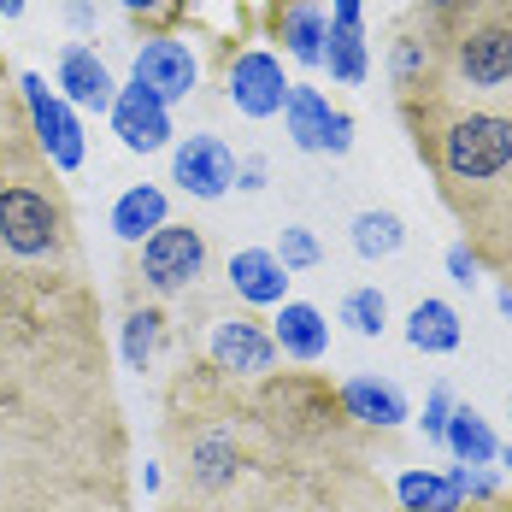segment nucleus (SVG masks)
<instances>
[{
	"label": "nucleus",
	"instance_id": "obj_39",
	"mask_svg": "<svg viewBox=\"0 0 512 512\" xmlns=\"http://www.w3.org/2000/svg\"><path fill=\"white\" fill-rule=\"evenodd\" d=\"M495 301H501V312H507V324H512V283H501V295H495Z\"/></svg>",
	"mask_w": 512,
	"mask_h": 512
},
{
	"label": "nucleus",
	"instance_id": "obj_42",
	"mask_svg": "<svg viewBox=\"0 0 512 512\" xmlns=\"http://www.w3.org/2000/svg\"><path fill=\"white\" fill-rule=\"evenodd\" d=\"M424 6H448V0H424Z\"/></svg>",
	"mask_w": 512,
	"mask_h": 512
},
{
	"label": "nucleus",
	"instance_id": "obj_9",
	"mask_svg": "<svg viewBox=\"0 0 512 512\" xmlns=\"http://www.w3.org/2000/svg\"><path fill=\"white\" fill-rule=\"evenodd\" d=\"M254 512H395V489L377 477L371 460L307 465V471H277L259 489Z\"/></svg>",
	"mask_w": 512,
	"mask_h": 512
},
{
	"label": "nucleus",
	"instance_id": "obj_32",
	"mask_svg": "<svg viewBox=\"0 0 512 512\" xmlns=\"http://www.w3.org/2000/svg\"><path fill=\"white\" fill-rule=\"evenodd\" d=\"M477 271H483V265L471 259V248H465V242H454V248H448V277H454L460 289H477Z\"/></svg>",
	"mask_w": 512,
	"mask_h": 512
},
{
	"label": "nucleus",
	"instance_id": "obj_5",
	"mask_svg": "<svg viewBox=\"0 0 512 512\" xmlns=\"http://www.w3.org/2000/svg\"><path fill=\"white\" fill-rule=\"evenodd\" d=\"M254 418L265 442L277 448L283 471H307V465H342V460H371V430H359L342 389L324 371H265L254 383Z\"/></svg>",
	"mask_w": 512,
	"mask_h": 512
},
{
	"label": "nucleus",
	"instance_id": "obj_18",
	"mask_svg": "<svg viewBox=\"0 0 512 512\" xmlns=\"http://www.w3.org/2000/svg\"><path fill=\"white\" fill-rule=\"evenodd\" d=\"M53 89L65 95V106H77V112H112V95H118L112 65H106L95 48H83V42H65V48H59Z\"/></svg>",
	"mask_w": 512,
	"mask_h": 512
},
{
	"label": "nucleus",
	"instance_id": "obj_19",
	"mask_svg": "<svg viewBox=\"0 0 512 512\" xmlns=\"http://www.w3.org/2000/svg\"><path fill=\"white\" fill-rule=\"evenodd\" d=\"M224 289L242 301V307H283L289 301V271L271 248H236L224 259Z\"/></svg>",
	"mask_w": 512,
	"mask_h": 512
},
{
	"label": "nucleus",
	"instance_id": "obj_43",
	"mask_svg": "<svg viewBox=\"0 0 512 512\" xmlns=\"http://www.w3.org/2000/svg\"><path fill=\"white\" fill-rule=\"evenodd\" d=\"M507 418H512V395H507Z\"/></svg>",
	"mask_w": 512,
	"mask_h": 512
},
{
	"label": "nucleus",
	"instance_id": "obj_14",
	"mask_svg": "<svg viewBox=\"0 0 512 512\" xmlns=\"http://www.w3.org/2000/svg\"><path fill=\"white\" fill-rule=\"evenodd\" d=\"M224 95H230V106H236L242 118H254V124L277 118V112H283V101H289L283 59H277V53H265V48L236 53V65L224 71Z\"/></svg>",
	"mask_w": 512,
	"mask_h": 512
},
{
	"label": "nucleus",
	"instance_id": "obj_40",
	"mask_svg": "<svg viewBox=\"0 0 512 512\" xmlns=\"http://www.w3.org/2000/svg\"><path fill=\"white\" fill-rule=\"evenodd\" d=\"M24 12V0H0V18H18Z\"/></svg>",
	"mask_w": 512,
	"mask_h": 512
},
{
	"label": "nucleus",
	"instance_id": "obj_4",
	"mask_svg": "<svg viewBox=\"0 0 512 512\" xmlns=\"http://www.w3.org/2000/svg\"><path fill=\"white\" fill-rule=\"evenodd\" d=\"M77 265V212L65 177L30 142V130L0 136V271Z\"/></svg>",
	"mask_w": 512,
	"mask_h": 512
},
{
	"label": "nucleus",
	"instance_id": "obj_30",
	"mask_svg": "<svg viewBox=\"0 0 512 512\" xmlns=\"http://www.w3.org/2000/svg\"><path fill=\"white\" fill-rule=\"evenodd\" d=\"M271 254L283 259V271H312V265L324 259V248H318V236H312V230L283 224V236H277V248H271Z\"/></svg>",
	"mask_w": 512,
	"mask_h": 512
},
{
	"label": "nucleus",
	"instance_id": "obj_13",
	"mask_svg": "<svg viewBox=\"0 0 512 512\" xmlns=\"http://www.w3.org/2000/svg\"><path fill=\"white\" fill-rule=\"evenodd\" d=\"M283 130H289V142H295L301 154L342 159L348 148H354V118H348L342 106H330V95H324V89H312V83H289Z\"/></svg>",
	"mask_w": 512,
	"mask_h": 512
},
{
	"label": "nucleus",
	"instance_id": "obj_33",
	"mask_svg": "<svg viewBox=\"0 0 512 512\" xmlns=\"http://www.w3.org/2000/svg\"><path fill=\"white\" fill-rule=\"evenodd\" d=\"M454 512H512V489H495V495H483V501H465Z\"/></svg>",
	"mask_w": 512,
	"mask_h": 512
},
{
	"label": "nucleus",
	"instance_id": "obj_6",
	"mask_svg": "<svg viewBox=\"0 0 512 512\" xmlns=\"http://www.w3.org/2000/svg\"><path fill=\"white\" fill-rule=\"evenodd\" d=\"M442 95L512 106V0H448L436 6Z\"/></svg>",
	"mask_w": 512,
	"mask_h": 512
},
{
	"label": "nucleus",
	"instance_id": "obj_20",
	"mask_svg": "<svg viewBox=\"0 0 512 512\" xmlns=\"http://www.w3.org/2000/svg\"><path fill=\"white\" fill-rule=\"evenodd\" d=\"M171 348V312L159 301H124V324H118V354H124V371H154L159 354Z\"/></svg>",
	"mask_w": 512,
	"mask_h": 512
},
{
	"label": "nucleus",
	"instance_id": "obj_1",
	"mask_svg": "<svg viewBox=\"0 0 512 512\" xmlns=\"http://www.w3.org/2000/svg\"><path fill=\"white\" fill-rule=\"evenodd\" d=\"M0 471L130 477L101 295L77 265L0 271Z\"/></svg>",
	"mask_w": 512,
	"mask_h": 512
},
{
	"label": "nucleus",
	"instance_id": "obj_12",
	"mask_svg": "<svg viewBox=\"0 0 512 512\" xmlns=\"http://www.w3.org/2000/svg\"><path fill=\"white\" fill-rule=\"evenodd\" d=\"M18 101H24V124H30V142L53 159V171H77L89 159L83 142V124H77V106H65L59 89H48L42 71H18Z\"/></svg>",
	"mask_w": 512,
	"mask_h": 512
},
{
	"label": "nucleus",
	"instance_id": "obj_22",
	"mask_svg": "<svg viewBox=\"0 0 512 512\" xmlns=\"http://www.w3.org/2000/svg\"><path fill=\"white\" fill-rule=\"evenodd\" d=\"M271 342H277V354L295 359V365H318L330 354V318L312 301H283L271 312Z\"/></svg>",
	"mask_w": 512,
	"mask_h": 512
},
{
	"label": "nucleus",
	"instance_id": "obj_15",
	"mask_svg": "<svg viewBox=\"0 0 512 512\" xmlns=\"http://www.w3.org/2000/svg\"><path fill=\"white\" fill-rule=\"evenodd\" d=\"M171 183L195 201H218L236 189V154L224 136H183L171 148Z\"/></svg>",
	"mask_w": 512,
	"mask_h": 512
},
{
	"label": "nucleus",
	"instance_id": "obj_17",
	"mask_svg": "<svg viewBox=\"0 0 512 512\" xmlns=\"http://www.w3.org/2000/svg\"><path fill=\"white\" fill-rule=\"evenodd\" d=\"M130 77H136L142 89H154L165 106H177V101H189V95H195V83H201V65H195L189 42H177V36H148V42L136 48Z\"/></svg>",
	"mask_w": 512,
	"mask_h": 512
},
{
	"label": "nucleus",
	"instance_id": "obj_26",
	"mask_svg": "<svg viewBox=\"0 0 512 512\" xmlns=\"http://www.w3.org/2000/svg\"><path fill=\"white\" fill-rule=\"evenodd\" d=\"M442 448L454 454V465H495L501 454V442H495V430H489V418L471 407V401H454L448 412V436H442Z\"/></svg>",
	"mask_w": 512,
	"mask_h": 512
},
{
	"label": "nucleus",
	"instance_id": "obj_29",
	"mask_svg": "<svg viewBox=\"0 0 512 512\" xmlns=\"http://www.w3.org/2000/svg\"><path fill=\"white\" fill-rule=\"evenodd\" d=\"M336 318H342L354 336H383V330H389V301H383V289L365 283V289H348V295H342V312H336Z\"/></svg>",
	"mask_w": 512,
	"mask_h": 512
},
{
	"label": "nucleus",
	"instance_id": "obj_31",
	"mask_svg": "<svg viewBox=\"0 0 512 512\" xmlns=\"http://www.w3.org/2000/svg\"><path fill=\"white\" fill-rule=\"evenodd\" d=\"M448 412H454V389H448V383H436V389H430V401H424V436H430V442H442V436H448Z\"/></svg>",
	"mask_w": 512,
	"mask_h": 512
},
{
	"label": "nucleus",
	"instance_id": "obj_3",
	"mask_svg": "<svg viewBox=\"0 0 512 512\" xmlns=\"http://www.w3.org/2000/svg\"><path fill=\"white\" fill-rule=\"evenodd\" d=\"M407 124L418 165L430 171L442 206L460 224L471 259L495 277L512 271V106L489 101H407L395 106Z\"/></svg>",
	"mask_w": 512,
	"mask_h": 512
},
{
	"label": "nucleus",
	"instance_id": "obj_11",
	"mask_svg": "<svg viewBox=\"0 0 512 512\" xmlns=\"http://www.w3.org/2000/svg\"><path fill=\"white\" fill-rule=\"evenodd\" d=\"M389 89L395 106L436 101L442 95V42H436V6H407L389 30Z\"/></svg>",
	"mask_w": 512,
	"mask_h": 512
},
{
	"label": "nucleus",
	"instance_id": "obj_25",
	"mask_svg": "<svg viewBox=\"0 0 512 512\" xmlns=\"http://www.w3.org/2000/svg\"><path fill=\"white\" fill-rule=\"evenodd\" d=\"M277 36H283V53H289L295 65H324L330 12H324V6H312V0H295V6H283V18H277Z\"/></svg>",
	"mask_w": 512,
	"mask_h": 512
},
{
	"label": "nucleus",
	"instance_id": "obj_28",
	"mask_svg": "<svg viewBox=\"0 0 512 512\" xmlns=\"http://www.w3.org/2000/svg\"><path fill=\"white\" fill-rule=\"evenodd\" d=\"M401 248H407L401 212H389V206H365V212H354V254L359 259H395Z\"/></svg>",
	"mask_w": 512,
	"mask_h": 512
},
{
	"label": "nucleus",
	"instance_id": "obj_23",
	"mask_svg": "<svg viewBox=\"0 0 512 512\" xmlns=\"http://www.w3.org/2000/svg\"><path fill=\"white\" fill-rule=\"evenodd\" d=\"M159 224H171V195H165L159 183H130V189L112 201V236H118L124 248L148 242Z\"/></svg>",
	"mask_w": 512,
	"mask_h": 512
},
{
	"label": "nucleus",
	"instance_id": "obj_34",
	"mask_svg": "<svg viewBox=\"0 0 512 512\" xmlns=\"http://www.w3.org/2000/svg\"><path fill=\"white\" fill-rule=\"evenodd\" d=\"M236 189H265V165L259 159H236Z\"/></svg>",
	"mask_w": 512,
	"mask_h": 512
},
{
	"label": "nucleus",
	"instance_id": "obj_38",
	"mask_svg": "<svg viewBox=\"0 0 512 512\" xmlns=\"http://www.w3.org/2000/svg\"><path fill=\"white\" fill-rule=\"evenodd\" d=\"M65 18H71V24H77V30H89V24H95V12H89V6H83V0H77V6H65Z\"/></svg>",
	"mask_w": 512,
	"mask_h": 512
},
{
	"label": "nucleus",
	"instance_id": "obj_8",
	"mask_svg": "<svg viewBox=\"0 0 512 512\" xmlns=\"http://www.w3.org/2000/svg\"><path fill=\"white\" fill-rule=\"evenodd\" d=\"M206 271H212V242H206L201 224H189V218L159 224L148 242L124 248V265H118L124 301H159V307H171L189 289H201Z\"/></svg>",
	"mask_w": 512,
	"mask_h": 512
},
{
	"label": "nucleus",
	"instance_id": "obj_41",
	"mask_svg": "<svg viewBox=\"0 0 512 512\" xmlns=\"http://www.w3.org/2000/svg\"><path fill=\"white\" fill-rule=\"evenodd\" d=\"M495 465H507V471H512V448H501V454H495Z\"/></svg>",
	"mask_w": 512,
	"mask_h": 512
},
{
	"label": "nucleus",
	"instance_id": "obj_35",
	"mask_svg": "<svg viewBox=\"0 0 512 512\" xmlns=\"http://www.w3.org/2000/svg\"><path fill=\"white\" fill-rule=\"evenodd\" d=\"M330 18L336 24H365V0H330Z\"/></svg>",
	"mask_w": 512,
	"mask_h": 512
},
{
	"label": "nucleus",
	"instance_id": "obj_27",
	"mask_svg": "<svg viewBox=\"0 0 512 512\" xmlns=\"http://www.w3.org/2000/svg\"><path fill=\"white\" fill-rule=\"evenodd\" d=\"M324 65H330L336 83H365V77H371V36H365V24H336V18H330Z\"/></svg>",
	"mask_w": 512,
	"mask_h": 512
},
{
	"label": "nucleus",
	"instance_id": "obj_37",
	"mask_svg": "<svg viewBox=\"0 0 512 512\" xmlns=\"http://www.w3.org/2000/svg\"><path fill=\"white\" fill-rule=\"evenodd\" d=\"M130 18H154V12H165V0H118Z\"/></svg>",
	"mask_w": 512,
	"mask_h": 512
},
{
	"label": "nucleus",
	"instance_id": "obj_24",
	"mask_svg": "<svg viewBox=\"0 0 512 512\" xmlns=\"http://www.w3.org/2000/svg\"><path fill=\"white\" fill-rule=\"evenodd\" d=\"M460 342H465V318H460L454 301L424 295V301L407 312V348L412 354H454Z\"/></svg>",
	"mask_w": 512,
	"mask_h": 512
},
{
	"label": "nucleus",
	"instance_id": "obj_36",
	"mask_svg": "<svg viewBox=\"0 0 512 512\" xmlns=\"http://www.w3.org/2000/svg\"><path fill=\"white\" fill-rule=\"evenodd\" d=\"M159 512H254V507H189V501H165L159 495Z\"/></svg>",
	"mask_w": 512,
	"mask_h": 512
},
{
	"label": "nucleus",
	"instance_id": "obj_7",
	"mask_svg": "<svg viewBox=\"0 0 512 512\" xmlns=\"http://www.w3.org/2000/svg\"><path fill=\"white\" fill-rule=\"evenodd\" d=\"M171 348L206 359L212 371H224L236 383H259L265 371L283 365L277 342H271V318L242 307L236 295L224 301V295H206V289L183 295V312L171 318Z\"/></svg>",
	"mask_w": 512,
	"mask_h": 512
},
{
	"label": "nucleus",
	"instance_id": "obj_10",
	"mask_svg": "<svg viewBox=\"0 0 512 512\" xmlns=\"http://www.w3.org/2000/svg\"><path fill=\"white\" fill-rule=\"evenodd\" d=\"M0 512H136V489L101 471H0Z\"/></svg>",
	"mask_w": 512,
	"mask_h": 512
},
{
	"label": "nucleus",
	"instance_id": "obj_16",
	"mask_svg": "<svg viewBox=\"0 0 512 512\" xmlns=\"http://www.w3.org/2000/svg\"><path fill=\"white\" fill-rule=\"evenodd\" d=\"M106 118H112V136H118L130 154H159V148H171V136H177V130H171V106L159 101L154 89H142L136 77L112 95V112H106Z\"/></svg>",
	"mask_w": 512,
	"mask_h": 512
},
{
	"label": "nucleus",
	"instance_id": "obj_2",
	"mask_svg": "<svg viewBox=\"0 0 512 512\" xmlns=\"http://www.w3.org/2000/svg\"><path fill=\"white\" fill-rule=\"evenodd\" d=\"M159 454V495L189 507H254L259 489L283 471L254 418V383H236L195 354H177L165 377Z\"/></svg>",
	"mask_w": 512,
	"mask_h": 512
},
{
	"label": "nucleus",
	"instance_id": "obj_21",
	"mask_svg": "<svg viewBox=\"0 0 512 512\" xmlns=\"http://www.w3.org/2000/svg\"><path fill=\"white\" fill-rule=\"evenodd\" d=\"M342 389V407L354 418L359 430H371V436H389V430H401L412 418L407 395L389 383V377H348V383H336Z\"/></svg>",
	"mask_w": 512,
	"mask_h": 512
},
{
	"label": "nucleus",
	"instance_id": "obj_44",
	"mask_svg": "<svg viewBox=\"0 0 512 512\" xmlns=\"http://www.w3.org/2000/svg\"><path fill=\"white\" fill-rule=\"evenodd\" d=\"M501 283H512V271H507V277H501Z\"/></svg>",
	"mask_w": 512,
	"mask_h": 512
}]
</instances>
